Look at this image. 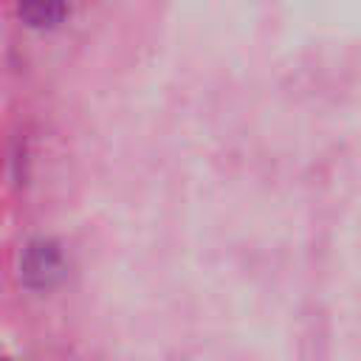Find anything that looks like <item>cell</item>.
Returning <instances> with one entry per match:
<instances>
[{"mask_svg": "<svg viewBox=\"0 0 361 361\" xmlns=\"http://www.w3.org/2000/svg\"><path fill=\"white\" fill-rule=\"evenodd\" d=\"M65 274V259L56 243L51 240H34L25 245L23 259H20V276L28 288H51L62 279Z\"/></svg>", "mask_w": 361, "mask_h": 361, "instance_id": "cell-1", "label": "cell"}, {"mask_svg": "<svg viewBox=\"0 0 361 361\" xmlns=\"http://www.w3.org/2000/svg\"><path fill=\"white\" fill-rule=\"evenodd\" d=\"M17 14L28 28H56L68 17V0H17Z\"/></svg>", "mask_w": 361, "mask_h": 361, "instance_id": "cell-2", "label": "cell"}]
</instances>
